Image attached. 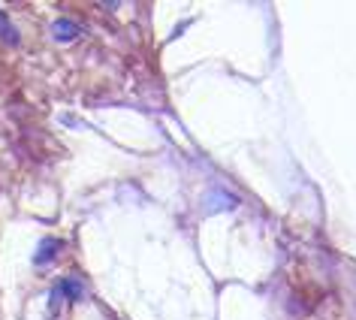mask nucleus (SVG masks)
Here are the masks:
<instances>
[{"instance_id":"nucleus-1","label":"nucleus","mask_w":356,"mask_h":320,"mask_svg":"<svg viewBox=\"0 0 356 320\" xmlns=\"http://www.w3.org/2000/svg\"><path fill=\"white\" fill-rule=\"evenodd\" d=\"M55 37L58 40H73V37H79V31H76L73 22H58L55 24Z\"/></svg>"},{"instance_id":"nucleus-2","label":"nucleus","mask_w":356,"mask_h":320,"mask_svg":"<svg viewBox=\"0 0 356 320\" xmlns=\"http://www.w3.org/2000/svg\"><path fill=\"white\" fill-rule=\"evenodd\" d=\"M0 37H3L6 42H13V46H15V42H19V33H15V31H13V24H10V19H6V15H3V13H0Z\"/></svg>"}]
</instances>
